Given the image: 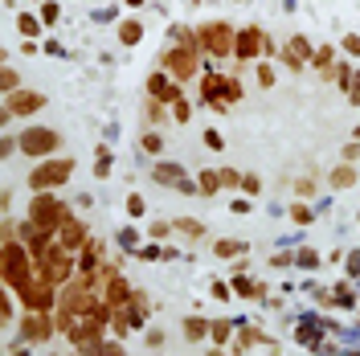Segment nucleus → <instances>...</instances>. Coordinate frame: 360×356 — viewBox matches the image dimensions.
I'll return each mask as SVG.
<instances>
[{"label":"nucleus","mask_w":360,"mask_h":356,"mask_svg":"<svg viewBox=\"0 0 360 356\" xmlns=\"http://www.w3.org/2000/svg\"><path fill=\"white\" fill-rule=\"evenodd\" d=\"M66 176H70V160H57V164H45V168H37L29 185H33V189H53V185H62Z\"/></svg>","instance_id":"nucleus-1"},{"label":"nucleus","mask_w":360,"mask_h":356,"mask_svg":"<svg viewBox=\"0 0 360 356\" xmlns=\"http://www.w3.org/2000/svg\"><path fill=\"white\" fill-rule=\"evenodd\" d=\"M201 41L209 45V53H229L233 49V33L225 25H205L201 29Z\"/></svg>","instance_id":"nucleus-2"},{"label":"nucleus","mask_w":360,"mask_h":356,"mask_svg":"<svg viewBox=\"0 0 360 356\" xmlns=\"http://www.w3.org/2000/svg\"><path fill=\"white\" fill-rule=\"evenodd\" d=\"M57 221H66V209L57 201H37L33 209V229H53Z\"/></svg>","instance_id":"nucleus-3"},{"label":"nucleus","mask_w":360,"mask_h":356,"mask_svg":"<svg viewBox=\"0 0 360 356\" xmlns=\"http://www.w3.org/2000/svg\"><path fill=\"white\" fill-rule=\"evenodd\" d=\"M21 147H25L29 156H45L49 147H57V135L53 131H25L21 135Z\"/></svg>","instance_id":"nucleus-4"},{"label":"nucleus","mask_w":360,"mask_h":356,"mask_svg":"<svg viewBox=\"0 0 360 356\" xmlns=\"http://www.w3.org/2000/svg\"><path fill=\"white\" fill-rule=\"evenodd\" d=\"M37 107H41V99H37V95H13L5 111H9V115H29V111H37Z\"/></svg>","instance_id":"nucleus-5"},{"label":"nucleus","mask_w":360,"mask_h":356,"mask_svg":"<svg viewBox=\"0 0 360 356\" xmlns=\"http://www.w3.org/2000/svg\"><path fill=\"white\" fill-rule=\"evenodd\" d=\"M168 66H172L180 78H189V74H193V53H189V49H176V53L168 57Z\"/></svg>","instance_id":"nucleus-6"},{"label":"nucleus","mask_w":360,"mask_h":356,"mask_svg":"<svg viewBox=\"0 0 360 356\" xmlns=\"http://www.w3.org/2000/svg\"><path fill=\"white\" fill-rule=\"evenodd\" d=\"M258 45H262L258 29H246V33L237 37V53H246V57H254V53H258Z\"/></svg>","instance_id":"nucleus-7"},{"label":"nucleus","mask_w":360,"mask_h":356,"mask_svg":"<svg viewBox=\"0 0 360 356\" xmlns=\"http://www.w3.org/2000/svg\"><path fill=\"white\" fill-rule=\"evenodd\" d=\"M78 242H82V225H78V221H70V225L62 229V246H78Z\"/></svg>","instance_id":"nucleus-8"},{"label":"nucleus","mask_w":360,"mask_h":356,"mask_svg":"<svg viewBox=\"0 0 360 356\" xmlns=\"http://www.w3.org/2000/svg\"><path fill=\"white\" fill-rule=\"evenodd\" d=\"M152 95H160V99H176V86H168V82L156 74V78H152Z\"/></svg>","instance_id":"nucleus-9"},{"label":"nucleus","mask_w":360,"mask_h":356,"mask_svg":"<svg viewBox=\"0 0 360 356\" xmlns=\"http://www.w3.org/2000/svg\"><path fill=\"white\" fill-rule=\"evenodd\" d=\"M25 336L41 340V336H45V323H41V319H25Z\"/></svg>","instance_id":"nucleus-10"},{"label":"nucleus","mask_w":360,"mask_h":356,"mask_svg":"<svg viewBox=\"0 0 360 356\" xmlns=\"http://www.w3.org/2000/svg\"><path fill=\"white\" fill-rule=\"evenodd\" d=\"M185 332H189V336H201V332H205V323H197V319H189V323H185Z\"/></svg>","instance_id":"nucleus-11"},{"label":"nucleus","mask_w":360,"mask_h":356,"mask_svg":"<svg viewBox=\"0 0 360 356\" xmlns=\"http://www.w3.org/2000/svg\"><path fill=\"white\" fill-rule=\"evenodd\" d=\"M139 37V25H123V41H135Z\"/></svg>","instance_id":"nucleus-12"},{"label":"nucleus","mask_w":360,"mask_h":356,"mask_svg":"<svg viewBox=\"0 0 360 356\" xmlns=\"http://www.w3.org/2000/svg\"><path fill=\"white\" fill-rule=\"evenodd\" d=\"M217 254H221V258H225V254H237V242H221V246H217Z\"/></svg>","instance_id":"nucleus-13"}]
</instances>
